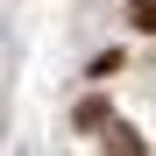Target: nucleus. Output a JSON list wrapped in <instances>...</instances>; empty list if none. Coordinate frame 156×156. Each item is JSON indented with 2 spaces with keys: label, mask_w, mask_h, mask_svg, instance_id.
<instances>
[{
  "label": "nucleus",
  "mask_w": 156,
  "mask_h": 156,
  "mask_svg": "<svg viewBox=\"0 0 156 156\" xmlns=\"http://www.w3.org/2000/svg\"><path fill=\"white\" fill-rule=\"evenodd\" d=\"M114 156H142V142L128 135V128H114Z\"/></svg>",
  "instance_id": "obj_1"
},
{
  "label": "nucleus",
  "mask_w": 156,
  "mask_h": 156,
  "mask_svg": "<svg viewBox=\"0 0 156 156\" xmlns=\"http://www.w3.org/2000/svg\"><path fill=\"white\" fill-rule=\"evenodd\" d=\"M135 29H156V0H135Z\"/></svg>",
  "instance_id": "obj_2"
}]
</instances>
